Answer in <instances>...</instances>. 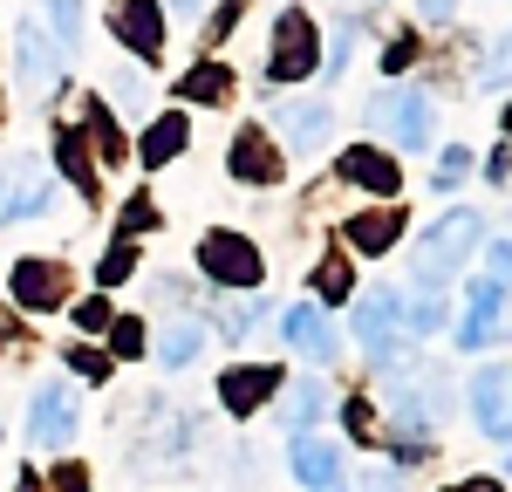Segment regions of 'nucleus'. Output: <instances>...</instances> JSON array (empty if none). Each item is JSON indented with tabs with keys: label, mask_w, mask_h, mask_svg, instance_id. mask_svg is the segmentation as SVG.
Masks as SVG:
<instances>
[{
	"label": "nucleus",
	"mask_w": 512,
	"mask_h": 492,
	"mask_svg": "<svg viewBox=\"0 0 512 492\" xmlns=\"http://www.w3.org/2000/svg\"><path fill=\"white\" fill-rule=\"evenodd\" d=\"M62 492H89V479H82L76 465H69V472H62Z\"/></svg>",
	"instance_id": "49530a36"
},
{
	"label": "nucleus",
	"mask_w": 512,
	"mask_h": 492,
	"mask_svg": "<svg viewBox=\"0 0 512 492\" xmlns=\"http://www.w3.org/2000/svg\"><path fill=\"white\" fill-rule=\"evenodd\" d=\"M349 48H355V21H342L335 41H328V55H321V76H342L349 69Z\"/></svg>",
	"instance_id": "2f4dec72"
},
{
	"label": "nucleus",
	"mask_w": 512,
	"mask_h": 492,
	"mask_svg": "<svg viewBox=\"0 0 512 492\" xmlns=\"http://www.w3.org/2000/svg\"><path fill=\"white\" fill-rule=\"evenodd\" d=\"M226 89H233V76H226L219 62H205V69H192V76L178 82V96H192V103H219Z\"/></svg>",
	"instance_id": "a878e982"
},
{
	"label": "nucleus",
	"mask_w": 512,
	"mask_h": 492,
	"mask_svg": "<svg viewBox=\"0 0 512 492\" xmlns=\"http://www.w3.org/2000/svg\"><path fill=\"white\" fill-rule=\"evenodd\" d=\"M55 205V178H48V164L41 158H14L0 164V226H21V219H35Z\"/></svg>",
	"instance_id": "39448f33"
},
{
	"label": "nucleus",
	"mask_w": 512,
	"mask_h": 492,
	"mask_svg": "<svg viewBox=\"0 0 512 492\" xmlns=\"http://www.w3.org/2000/svg\"><path fill=\"white\" fill-rule=\"evenodd\" d=\"M280 383H287V376H280L274 363H239V369L219 376V404L233 410V417H253L267 397H280Z\"/></svg>",
	"instance_id": "9b49d317"
},
{
	"label": "nucleus",
	"mask_w": 512,
	"mask_h": 492,
	"mask_svg": "<svg viewBox=\"0 0 512 492\" xmlns=\"http://www.w3.org/2000/svg\"><path fill=\"white\" fill-rule=\"evenodd\" d=\"M403 233V212H355L349 219V246L355 253H390Z\"/></svg>",
	"instance_id": "412c9836"
},
{
	"label": "nucleus",
	"mask_w": 512,
	"mask_h": 492,
	"mask_svg": "<svg viewBox=\"0 0 512 492\" xmlns=\"http://www.w3.org/2000/svg\"><path fill=\"white\" fill-rule=\"evenodd\" d=\"M55 164H62L69 178H76L82 192H96V171H89V151H82L76 130H55Z\"/></svg>",
	"instance_id": "393cba45"
},
{
	"label": "nucleus",
	"mask_w": 512,
	"mask_h": 492,
	"mask_svg": "<svg viewBox=\"0 0 512 492\" xmlns=\"http://www.w3.org/2000/svg\"><path fill=\"white\" fill-rule=\"evenodd\" d=\"M280 137H287V144H294V151H301V158H308V151H321V144H328V130H335V110H328V103H280Z\"/></svg>",
	"instance_id": "2eb2a0df"
},
{
	"label": "nucleus",
	"mask_w": 512,
	"mask_h": 492,
	"mask_svg": "<svg viewBox=\"0 0 512 492\" xmlns=\"http://www.w3.org/2000/svg\"><path fill=\"white\" fill-rule=\"evenodd\" d=\"M437 328H444V287L417 281V294L403 301V335H437Z\"/></svg>",
	"instance_id": "5701e85b"
},
{
	"label": "nucleus",
	"mask_w": 512,
	"mask_h": 492,
	"mask_svg": "<svg viewBox=\"0 0 512 492\" xmlns=\"http://www.w3.org/2000/svg\"><path fill=\"white\" fill-rule=\"evenodd\" d=\"M321 69V48H315V28H308V14L301 7H287L274 21V62H267V76L274 82H301Z\"/></svg>",
	"instance_id": "0eeeda50"
},
{
	"label": "nucleus",
	"mask_w": 512,
	"mask_h": 492,
	"mask_svg": "<svg viewBox=\"0 0 512 492\" xmlns=\"http://www.w3.org/2000/svg\"><path fill=\"white\" fill-rule=\"evenodd\" d=\"M342 178H349V185H369V192H383V199L396 192V164L383 158L376 144H355V151H342Z\"/></svg>",
	"instance_id": "6ab92c4d"
},
{
	"label": "nucleus",
	"mask_w": 512,
	"mask_h": 492,
	"mask_svg": "<svg viewBox=\"0 0 512 492\" xmlns=\"http://www.w3.org/2000/svg\"><path fill=\"white\" fill-rule=\"evenodd\" d=\"M478 281H492V287H506V294H512V240L485 246V274H478Z\"/></svg>",
	"instance_id": "c756f323"
},
{
	"label": "nucleus",
	"mask_w": 512,
	"mask_h": 492,
	"mask_svg": "<svg viewBox=\"0 0 512 492\" xmlns=\"http://www.w3.org/2000/svg\"><path fill=\"white\" fill-rule=\"evenodd\" d=\"M472 417L485 438L512 445V369H478L472 376Z\"/></svg>",
	"instance_id": "9d476101"
},
{
	"label": "nucleus",
	"mask_w": 512,
	"mask_h": 492,
	"mask_svg": "<svg viewBox=\"0 0 512 492\" xmlns=\"http://www.w3.org/2000/svg\"><path fill=\"white\" fill-rule=\"evenodd\" d=\"M117 35H123L130 55H158V41H164L158 0H123V7H117Z\"/></svg>",
	"instance_id": "f3484780"
},
{
	"label": "nucleus",
	"mask_w": 512,
	"mask_h": 492,
	"mask_svg": "<svg viewBox=\"0 0 512 492\" xmlns=\"http://www.w3.org/2000/svg\"><path fill=\"white\" fill-rule=\"evenodd\" d=\"M76 322H82V328H110V308H103V301H82Z\"/></svg>",
	"instance_id": "37998d69"
},
{
	"label": "nucleus",
	"mask_w": 512,
	"mask_h": 492,
	"mask_svg": "<svg viewBox=\"0 0 512 492\" xmlns=\"http://www.w3.org/2000/svg\"><path fill=\"white\" fill-rule=\"evenodd\" d=\"M198 349H205V322H164L158 342H151V356H158L164 369H185Z\"/></svg>",
	"instance_id": "aec40b11"
},
{
	"label": "nucleus",
	"mask_w": 512,
	"mask_h": 492,
	"mask_svg": "<svg viewBox=\"0 0 512 492\" xmlns=\"http://www.w3.org/2000/svg\"><path fill=\"white\" fill-rule=\"evenodd\" d=\"M362 492H403V479H396L390 465H369V472H362Z\"/></svg>",
	"instance_id": "ea45409f"
},
{
	"label": "nucleus",
	"mask_w": 512,
	"mask_h": 492,
	"mask_svg": "<svg viewBox=\"0 0 512 492\" xmlns=\"http://www.w3.org/2000/svg\"><path fill=\"white\" fill-rule=\"evenodd\" d=\"M315 492H349V479H335V486H315Z\"/></svg>",
	"instance_id": "8fccbe9b"
},
{
	"label": "nucleus",
	"mask_w": 512,
	"mask_h": 492,
	"mask_svg": "<svg viewBox=\"0 0 512 492\" xmlns=\"http://www.w3.org/2000/svg\"><path fill=\"white\" fill-rule=\"evenodd\" d=\"M499 335H506V287L472 281V308L458 322V349H492Z\"/></svg>",
	"instance_id": "ddd939ff"
},
{
	"label": "nucleus",
	"mask_w": 512,
	"mask_h": 492,
	"mask_svg": "<svg viewBox=\"0 0 512 492\" xmlns=\"http://www.w3.org/2000/svg\"><path fill=\"white\" fill-rule=\"evenodd\" d=\"M465 178H472V151H465V144H444L431 185H437V192H451V185H465Z\"/></svg>",
	"instance_id": "cd10ccee"
},
{
	"label": "nucleus",
	"mask_w": 512,
	"mask_h": 492,
	"mask_svg": "<svg viewBox=\"0 0 512 492\" xmlns=\"http://www.w3.org/2000/svg\"><path fill=\"white\" fill-rule=\"evenodd\" d=\"M62 294H69V274L55 260H21L14 267V301L21 308H62Z\"/></svg>",
	"instance_id": "dca6fc26"
},
{
	"label": "nucleus",
	"mask_w": 512,
	"mask_h": 492,
	"mask_svg": "<svg viewBox=\"0 0 512 492\" xmlns=\"http://www.w3.org/2000/svg\"><path fill=\"white\" fill-rule=\"evenodd\" d=\"M14 76L28 82V89H48V82L62 76V48H55V35L35 28V21L14 28Z\"/></svg>",
	"instance_id": "f8f14e48"
},
{
	"label": "nucleus",
	"mask_w": 512,
	"mask_h": 492,
	"mask_svg": "<svg viewBox=\"0 0 512 492\" xmlns=\"http://www.w3.org/2000/svg\"><path fill=\"white\" fill-rule=\"evenodd\" d=\"M390 417L403 431H424V438H431L437 424H451V390H444V376H437V369H410L403 383H390Z\"/></svg>",
	"instance_id": "f03ea898"
},
{
	"label": "nucleus",
	"mask_w": 512,
	"mask_h": 492,
	"mask_svg": "<svg viewBox=\"0 0 512 492\" xmlns=\"http://www.w3.org/2000/svg\"><path fill=\"white\" fill-rule=\"evenodd\" d=\"M28 438H35L41 451H62L69 438H76V390H69V383H41V390H35Z\"/></svg>",
	"instance_id": "6e6552de"
},
{
	"label": "nucleus",
	"mask_w": 512,
	"mask_h": 492,
	"mask_svg": "<svg viewBox=\"0 0 512 492\" xmlns=\"http://www.w3.org/2000/svg\"><path fill=\"white\" fill-rule=\"evenodd\" d=\"M233 178L239 185H274L280 178V158H274V144H267L260 130H239L233 137Z\"/></svg>",
	"instance_id": "a211bd4d"
},
{
	"label": "nucleus",
	"mask_w": 512,
	"mask_h": 492,
	"mask_svg": "<svg viewBox=\"0 0 512 492\" xmlns=\"http://www.w3.org/2000/svg\"><path fill=\"white\" fill-rule=\"evenodd\" d=\"M110 89H117V103H130V110L144 103V76H137V69H123V76L110 82Z\"/></svg>",
	"instance_id": "4c0bfd02"
},
{
	"label": "nucleus",
	"mask_w": 512,
	"mask_h": 492,
	"mask_svg": "<svg viewBox=\"0 0 512 492\" xmlns=\"http://www.w3.org/2000/svg\"><path fill=\"white\" fill-rule=\"evenodd\" d=\"M48 28H55V48L69 55L82 41V0H48Z\"/></svg>",
	"instance_id": "bb28decb"
},
{
	"label": "nucleus",
	"mask_w": 512,
	"mask_h": 492,
	"mask_svg": "<svg viewBox=\"0 0 512 492\" xmlns=\"http://www.w3.org/2000/svg\"><path fill=\"white\" fill-rule=\"evenodd\" d=\"M69 369L89 376V383H103V376H110V356H96V349H69Z\"/></svg>",
	"instance_id": "c9c22d12"
},
{
	"label": "nucleus",
	"mask_w": 512,
	"mask_h": 492,
	"mask_svg": "<svg viewBox=\"0 0 512 492\" xmlns=\"http://www.w3.org/2000/svg\"><path fill=\"white\" fill-rule=\"evenodd\" d=\"M198 267H205V281L212 287H260V246L239 240V233H205L198 240Z\"/></svg>",
	"instance_id": "423d86ee"
},
{
	"label": "nucleus",
	"mask_w": 512,
	"mask_h": 492,
	"mask_svg": "<svg viewBox=\"0 0 512 492\" xmlns=\"http://www.w3.org/2000/svg\"><path fill=\"white\" fill-rule=\"evenodd\" d=\"M185 137H192V130H185V117H178V110H171V117H158L151 130H144V164H171L178 151H185Z\"/></svg>",
	"instance_id": "b1692460"
},
{
	"label": "nucleus",
	"mask_w": 512,
	"mask_h": 492,
	"mask_svg": "<svg viewBox=\"0 0 512 492\" xmlns=\"http://www.w3.org/2000/svg\"><path fill=\"white\" fill-rule=\"evenodd\" d=\"M89 130H96V144H103V158L117 164V158H123V137H117V123H110V110H89Z\"/></svg>",
	"instance_id": "f704fd0d"
},
{
	"label": "nucleus",
	"mask_w": 512,
	"mask_h": 492,
	"mask_svg": "<svg viewBox=\"0 0 512 492\" xmlns=\"http://www.w3.org/2000/svg\"><path fill=\"white\" fill-rule=\"evenodd\" d=\"M130 267H137V253H130V240H117L110 253H103V274H96V281L117 287V281H130Z\"/></svg>",
	"instance_id": "473e14b6"
},
{
	"label": "nucleus",
	"mask_w": 512,
	"mask_h": 492,
	"mask_svg": "<svg viewBox=\"0 0 512 492\" xmlns=\"http://www.w3.org/2000/svg\"><path fill=\"white\" fill-rule=\"evenodd\" d=\"M321 410H328V390H321V383H287V390H280V424H287V431H315Z\"/></svg>",
	"instance_id": "4be33fe9"
},
{
	"label": "nucleus",
	"mask_w": 512,
	"mask_h": 492,
	"mask_svg": "<svg viewBox=\"0 0 512 492\" xmlns=\"http://www.w3.org/2000/svg\"><path fill=\"white\" fill-rule=\"evenodd\" d=\"M315 281H321V294H335V301H342V294H349V260H342V253H328V260H321V274H315Z\"/></svg>",
	"instance_id": "72a5a7b5"
},
{
	"label": "nucleus",
	"mask_w": 512,
	"mask_h": 492,
	"mask_svg": "<svg viewBox=\"0 0 512 492\" xmlns=\"http://www.w3.org/2000/svg\"><path fill=\"white\" fill-rule=\"evenodd\" d=\"M349 431H355V438H369V431H376V410L362 404V397L349 404Z\"/></svg>",
	"instance_id": "79ce46f5"
},
{
	"label": "nucleus",
	"mask_w": 512,
	"mask_h": 492,
	"mask_svg": "<svg viewBox=\"0 0 512 492\" xmlns=\"http://www.w3.org/2000/svg\"><path fill=\"white\" fill-rule=\"evenodd\" d=\"M260 315H267V301H260V294H253V301H226V308H219V328H226V335H253Z\"/></svg>",
	"instance_id": "c85d7f7f"
},
{
	"label": "nucleus",
	"mask_w": 512,
	"mask_h": 492,
	"mask_svg": "<svg viewBox=\"0 0 512 492\" xmlns=\"http://www.w3.org/2000/svg\"><path fill=\"white\" fill-rule=\"evenodd\" d=\"M458 14V0H424V21H451Z\"/></svg>",
	"instance_id": "c03bdc74"
},
{
	"label": "nucleus",
	"mask_w": 512,
	"mask_h": 492,
	"mask_svg": "<svg viewBox=\"0 0 512 492\" xmlns=\"http://www.w3.org/2000/svg\"><path fill=\"white\" fill-rule=\"evenodd\" d=\"M451 492H499L492 479H472V486H451Z\"/></svg>",
	"instance_id": "de8ad7c7"
},
{
	"label": "nucleus",
	"mask_w": 512,
	"mask_h": 492,
	"mask_svg": "<svg viewBox=\"0 0 512 492\" xmlns=\"http://www.w3.org/2000/svg\"><path fill=\"white\" fill-rule=\"evenodd\" d=\"M144 226H158V212H151V199H130L123 205V233H144Z\"/></svg>",
	"instance_id": "e433bc0d"
},
{
	"label": "nucleus",
	"mask_w": 512,
	"mask_h": 492,
	"mask_svg": "<svg viewBox=\"0 0 512 492\" xmlns=\"http://www.w3.org/2000/svg\"><path fill=\"white\" fill-rule=\"evenodd\" d=\"M21 492H41V479H35V472H28V479H21Z\"/></svg>",
	"instance_id": "09e8293b"
},
{
	"label": "nucleus",
	"mask_w": 512,
	"mask_h": 492,
	"mask_svg": "<svg viewBox=\"0 0 512 492\" xmlns=\"http://www.w3.org/2000/svg\"><path fill=\"white\" fill-rule=\"evenodd\" d=\"M478 246H485V212H472V205H451L444 219H437L431 233L417 240V281L424 287H444L465 260H472Z\"/></svg>",
	"instance_id": "f257e3e1"
},
{
	"label": "nucleus",
	"mask_w": 512,
	"mask_h": 492,
	"mask_svg": "<svg viewBox=\"0 0 512 492\" xmlns=\"http://www.w3.org/2000/svg\"><path fill=\"white\" fill-rule=\"evenodd\" d=\"M506 130H512V110H506Z\"/></svg>",
	"instance_id": "3c124183"
},
{
	"label": "nucleus",
	"mask_w": 512,
	"mask_h": 492,
	"mask_svg": "<svg viewBox=\"0 0 512 492\" xmlns=\"http://www.w3.org/2000/svg\"><path fill=\"white\" fill-rule=\"evenodd\" d=\"M164 7H171L178 21H198V14H205V0H164Z\"/></svg>",
	"instance_id": "a18cd8bd"
},
{
	"label": "nucleus",
	"mask_w": 512,
	"mask_h": 492,
	"mask_svg": "<svg viewBox=\"0 0 512 492\" xmlns=\"http://www.w3.org/2000/svg\"><path fill=\"white\" fill-rule=\"evenodd\" d=\"M280 335H287V349H301L308 363H335V356H342V335H335V322L321 315L315 301H294V308L280 315Z\"/></svg>",
	"instance_id": "1a4fd4ad"
},
{
	"label": "nucleus",
	"mask_w": 512,
	"mask_h": 492,
	"mask_svg": "<svg viewBox=\"0 0 512 492\" xmlns=\"http://www.w3.org/2000/svg\"><path fill=\"white\" fill-rule=\"evenodd\" d=\"M117 356H144V322H117Z\"/></svg>",
	"instance_id": "58836bf2"
},
{
	"label": "nucleus",
	"mask_w": 512,
	"mask_h": 492,
	"mask_svg": "<svg viewBox=\"0 0 512 492\" xmlns=\"http://www.w3.org/2000/svg\"><path fill=\"white\" fill-rule=\"evenodd\" d=\"M369 123H376V137H390L396 151H424L431 144V96L424 89H383L369 103Z\"/></svg>",
	"instance_id": "7ed1b4c3"
},
{
	"label": "nucleus",
	"mask_w": 512,
	"mask_h": 492,
	"mask_svg": "<svg viewBox=\"0 0 512 492\" xmlns=\"http://www.w3.org/2000/svg\"><path fill=\"white\" fill-rule=\"evenodd\" d=\"M355 335H362L369 363H396L403 356V294L396 287H369L355 301Z\"/></svg>",
	"instance_id": "20e7f679"
},
{
	"label": "nucleus",
	"mask_w": 512,
	"mask_h": 492,
	"mask_svg": "<svg viewBox=\"0 0 512 492\" xmlns=\"http://www.w3.org/2000/svg\"><path fill=\"white\" fill-rule=\"evenodd\" d=\"M478 82L485 89H499V82H512V35L492 41V55H485V69H478Z\"/></svg>",
	"instance_id": "7c9ffc66"
},
{
	"label": "nucleus",
	"mask_w": 512,
	"mask_h": 492,
	"mask_svg": "<svg viewBox=\"0 0 512 492\" xmlns=\"http://www.w3.org/2000/svg\"><path fill=\"white\" fill-rule=\"evenodd\" d=\"M287 465H294V479H301L308 492H315V486H335V479H349V472H342V451H335V438H315V431H294Z\"/></svg>",
	"instance_id": "4468645a"
},
{
	"label": "nucleus",
	"mask_w": 512,
	"mask_h": 492,
	"mask_svg": "<svg viewBox=\"0 0 512 492\" xmlns=\"http://www.w3.org/2000/svg\"><path fill=\"white\" fill-rule=\"evenodd\" d=\"M485 178H492V185H506V192H512V144H499V151H492V164H485Z\"/></svg>",
	"instance_id": "a19ab883"
}]
</instances>
